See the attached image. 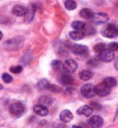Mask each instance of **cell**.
<instances>
[{
  "mask_svg": "<svg viewBox=\"0 0 118 128\" xmlns=\"http://www.w3.org/2000/svg\"><path fill=\"white\" fill-rule=\"evenodd\" d=\"M24 37H15L5 41L3 44V47L8 51H16L22 48L24 44Z\"/></svg>",
  "mask_w": 118,
  "mask_h": 128,
  "instance_id": "obj_1",
  "label": "cell"
},
{
  "mask_svg": "<svg viewBox=\"0 0 118 128\" xmlns=\"http://www.w3.org/2000/svg\"><path fill=\"white\" fill-rule=\"evenodd\" d=\"M100 33L105 38H113L118 35V29L113 23H108L102 28Z\"/></svg>",
  "mask_w": 118,
  "mask_h": 128,
  "instance_id": "obj_2",
  "label": "cell"
},
{
  "mask_svg": "<svg viewBox=\"0 0 118 128\" xmlns=\"http://www.w3.org/2000/svg\"><path fill=\"white\" fill-rule=\"evenodd\" d=\"M80 92L82 95L85 98H91L96 95L95 86L91 83H87L81 88Z\"/></svg>",
  "mask_w": 118,
  "mask_h": 128,
  "instance_id": "obj_3",
  "label": "cell"
},
{
  "mask_svg": "<svg viewBox=\"0 0 118 128\" xmlns=\"http://www.w3.org/2000/svg\"><path fill=\"white\" fill-rule=\"evenodd\" d=\"M25 107L22 102H17L11 104L9 106V112L15 116H19L24 112Z\"/></svg>",
  "mask_w": 118,
  "mask_h": 128,
  "instance_id": "obj_4",
  "label": "cell"
},
{
  "mask_svg": "<svg viewBox=\"0 0 118 128\" xmlns=\"http://www.w3.org/2000/svg\"><path fill=\"white\" fill-rule=\"evenodd\" d=\"M78 64L74 60L67 59L65 60L63 65V68L64 71L68 74L75 72L78 69Z\"/></svg>",
  "mask_w": 118,
  "mask_h": 128,
  "instance_id": "obj_5",
  "label": "cell"
},
{
  "mask_svg": "<svg viewBox=\"0 0 118 128\" xmlns=\"http://www.w3.org/2000/svg\"><path fill=\"white\" fill-rule=\"evenodd\" d=\"M115 57L114 53L109 49H105L99 52V58L104 62H110L113 60Z\"/></svg>",
  "mask_w": 118,
  "mask_h": 128,
  "instance_id": "obj_6",
  "label": "cell"
},
{
  "mask_svg": "<svg viewBox=\"0 0 118 128\" xmlns=\"http://www.w3.org/2000/svg\"><path fill=\"white\" fill-rule=\"evenodd\" d=\"M88 122L91 127L98 128L102 126L104 123V120L100 116L94 115L90 118Z\"/></svg>",
  "mask_w": 118,
  "mask_h": 128,
  "instance_id": "obj_7",
  "label": "cell"
},
{
  "mask_svg": "<svg viewBox=\"0 0 118 128\" xmlns=\"http://www.w3.org/2000/svg\"><path fill=\"white\" fill-rule=\"evenodd\" d=\"M89 49L87 46L84 45L75 44L72 48V52L76 55L84 56L88 53Z\"/></svg>",
  "mask_w": 118,
  "mask_h": 128,
  "instance_id": "obj_8",
  "label": "cell"
},
{
  "mask_svg": "<svg viewBox=\"0 0 118 128\" xmlns=\"http://www.w3.org/2000/svg\"><path fill=\"white\" fill-rule=\"evenodd\" d=\"M96 94L100 96L105 97L109 95L111 92V88L104 83L99 84L95 86Z\"/></svg>",
  "mask_w": 118,
  "mask_h": 128,
  "instance_id": "obj_9",
  "label": "cell"
},
{
  "mask_svg": "<svg viewBox=\"0 0 118 128\" xmlns=\"http://www.w3.org/2000/svg\"><path fill=\"white\" fill-rule=\"evenodd\" d=\"M93 18L97 24H103L109 21V16L105 12H98L94 14Z\"/></svg>",
  "mask_w": 118,
  "mask_h": 128,
  "instance_id": "obj_10",
  "label": "cell"
},
{
  "mask_svg": "<svg viewBox=\"0 0 118 128\" xmlns=\"http://www.w3.org/2000/svg\"><path fill=\"white\" fill-rule=\"evenodd\" d=\"M33 109L36 114L40 116L44 117L48 115L49 114V110L46 106L40 104L33 106Z\"/></svg>",
  "mask_w": 118,
  "mask_h": 128,
  "instance_id": "obj_11",
  "label": "cell"
},
{
  "mask_svg": "<svg viewBox=\"0 0 118 128\" xmlns=\"http://www.w3.org/2000/svg\"><path fill=\"white\" fill-rule=\"evenodd\" d=\"M60 120L65 123H68L73 118V115L72 112L69 110H63L59 114Z\"/></svg>",
  "mask_w": 118,
  "mask_h": 128,
  "instance_id": "obj_12",
  "label": "cell"
},
{
  "mask_svg": "<svg viewBox=\"0 0 118 128\" xmlns=\"http://www.w3.org/2000/svg\"><path fill=\"white\" fill-rule=\"evenodd\" d=\"M28 12V8L22 5H16L13 6L12 12L13 15L16 16H25Z\"/></svg>",
  "mask_w": 118,
  "mask_h": 128,
  "instance_id": "obj_13",
  "label": "cell"
},
{
  "mask_svg": "<svg viewBox=\"0 0 118 128\" xmlns=\"http://www.w3.org/2000/svg\"><path fill=\"white\" fill-rule=\"evenodd\" d=\"M93 110L92 108L90 107L87 105H84L77 109L76 113L79 115H82L84 114L86 117H89L93 114Z\"/></svg>",
  "mask_w": 118,
  "mask_h": 128,
  "instance_id": "obj_14",
  "label": "cell"
},
{
  "mask_svg": "<svg viewBox=\"0 0 118 128\" xmlns=\"http://www.w3.org/2000/svg\"><path fill=\"white\" fill-rule=\"evenodd\" d=\"M79 15L84 19L91 20L93 18L94 14L92 10L89 8H83L79 12Z\"/></svg>",
  "mask_w": 118,
  "mask_h": 128,
  "instance_id": "obj_15",
  "label": "cell"
},
{
  "mask_svg": "<svg viewBox=\"0 0 118 128\" xmlns=\"http://www.w3.org/2000/svg\"><path fill=\"white\" fill-rule=\"evenodd\" d=\"M94 75V74L91 70H85L79 73V77L83 81H87L91 79Z\"/></svg>",
  "mask_w": 118,
  "mask_h": 128,
  "instance_id": "obj_16",
  "label": "cell"
},
{
  "mask_svg": "<svg viewBox=\"0 0 118 128\" xmlns=\"http://www.w3.org/2000/svg\"><path fill=\"white\" fill-rule=\"evenodd\" d=\"M69 35L75 41H80L85 38V34L81 31H72L70 32Z\"/></svg>",
  "mask_w": 118,
  "mask_h": 128,
  "instance_id": "obj_17",
  "label": "cell"
},
{
  "mask_svg": "<svg viewBox=\"0 0 118 128\" xmlns=\"http://www.w3.org/2000/svg\"><path fill=\"white\" fill-rule=\"evenodd\" d=\"M103 83L110 88L115 87L117 86L118 82L116 78L113 77H107L104 80Z\"/></svg>",
  "mask_w": 118,
  "mask_h": 128,
  "instance_id": "obj_18",
  "label": "cell"
},
{
  "mask_svg": "<svg viewBox=\"0 0 118 128\" xmlns=\"http://www.w3.org/2000/svg\"><path fill=\"white\" fill-rule=\"evenodd\" d=\"M50 83L48 80L45 78L40 79L37 83L38 88L40 90H48Z\"/></svg>",
  "mask_w": 118,
  "mask_h": 128,
  "instance_id": "obj_19",
  "label": "cell"
},
{
  "mask_svg": "<svg viewBox=\"0 0 118 128\" xmlns=\"http://www.w3.org/2000/svg\"><path fill=\"white\" fill-rule=\"evenodd\" d=\"M38 101L40 104H42V105L45 106H51L53 102V100L51 97L45 95L40 97Z\"/></svg>",
  "mask_w": 118,
  "mask_h": 128,
  "instance_id": "obj_20",
  "label": "cell"
},
{
  "mask_svg": "<svg viewBox=\"0 0 118 128\" xmlns=\"http://www.w3.org/2000/svg\"><path fill=\"white\" fill-rule=\"evenodd\" d=\"M86 25L84 23L80 21H74L71 23V27L77 31H81L85 28Z\"/></svg>",
  "mask_w": 118,
  "mask_h": 128,
  "instance_id": "obj_21",
  "label": "cell"
},
{
  "mask_svg": "<svg viewBox=\"0 0 118 128\" xmlns=\"http://www.w3.org/2000/svg\"><path fill=\"white\" fill-rule=\"evenodd\" d=\"M62 82L64 85L70 86L74 82L73 77L70 75L69 74H66L63 75L62 77Z\"/></svg>",
  "mask_w": 118,
  "mask_h": 128,
  "instance_id": "obj_22",
  "label": "cell"
},
{
  "mask_svg": "<svg viewBox=\"0 0 118 128\" xmlns=\"http://www.w3.org/2000/svg\"><path fill=\"white\" fill-rule=\"evenodd\" d=\"M64 5L66 9L69 10H73L76 9L77 3L75 0H66Z\"/></svg>",
  "mask_w": 118,
  "mask_h": 128,
  "instance_id": "obj_23",
  "label": "cell"
},
{
  "mask_svg": "<svg viewBox=\"0 0 118 128\" xmlns=\"http://www.w3.org/2000/svg\"><path fill=\"white\" fill-rule=\"evenodd\" d=\"M35 11V9L33 6H31L30 8L28 9V12L25 15V21H31V19L33 18V16H34Z\"/></svg>",
  "mask_w": 118,
  "mask_h": 128,
  "instance_id": "obj_24",
  "label": "cell"
},
{
  "mask_svg": "<svg viewBox=\"0 0 118 128\" xmlns=\"http://www.w3.org/2000/svg\"><path fill=\"white\" fill-rule=\"evenodd\" d=\"M11 73L17 74L21 73L23 70V67L21 66H12L9 69Z\"/></svg>",
  "mask_w": 118,
  "mask_h": 128,
  "instance_id": "obj_25",
  "label": "cell"
},
{
  "mask_svg": "<svg viewBox=\"0 0 118 128\" xmlns=\"http://www.w3.org/2000/svg\"><path fill=\"white\" fill-rule=\"evenodd\" d=\"M105 49H106V44L103 43H97L93 46V50L96 52H100Z\"/></svg>",
  "mask_w": 118,
  "mask_h": 128,
  "instance_id": "obj_26",
  "label": "cell"
},
{
  "mask_svg": "<svg viewBox=\"0 0 118 128\" xmlns=\"http://www.w3.org/2000/svg\"><path fill=\"white\" fill-rule=\"evenodd\" d=\"M2 79L5 83H10L13 80V77L8 73H4L2 75Z\"/></svg>",
  "mask_w": 118,
  "mask_h": 128,
  "instance_id": "obj_27",
  "label": "cell"
},
{
  "mask_svg": "<svg viewBox=\"0 0 118 128\" xmlns=\"http://www.w3.org/2000/svg\"><path fill=\"white\" fill-rule=\"evenodd\" d=\"M87 65L91 68H95L99 64L98 60L96 58H93L89 60V61L87 63Z\"/></svg>",
  "mask_w": 118,
  "mask_h": 128,
  "instance_id": "obj_28",
  "label": "cell"
},
{
  "mask_svg": "<svg viewBox=\"0 0 118 128\" xmlns=\"http://www.w3.org/2000/svg\"><path fill=\"white\" fill-rule=\"evenodd\" d=\"M108 49L112 50L113 52L117 51L118 50V43L116 42H112L110 43L107 46Z\"/></svg>",
  "mask_w": 118,
  "mask_h": 128,
  "instance_id": "obj_29",
  "label": "cell"
},
{
  "mask_svg": "<svg viewBox=\"0 0 118 128\" xmlns=\"http://www.w3.org/2000/svg\"><path fill=\"white\" fill-rule=\"evenodd\" d=\"M48 90H50L51 92H61L62 90L61 88H59L58 86L55 84H50Z\"/></svg>",
  "mask_w": 118,
  "mask_h": 128,
  "instance_id": "obj_30",
  "label": "cell"
},
{
  "mask_svg": "<svg viewBox=\"0 0 118 128\" xmlns=\"http://www.w3.org/2000/svg\"><path fill=\"white\" fill-rule=\"evenodd\" d=\"M61 61L59 60H53L51 62V66L52 68L54 69H58L60 68V65H61Z\"/></svg>",
  "mask_w": 118,
  "mask_h": 128,
  "instance_id": "obj_31",
  "label": "cell"
},
{
  "mask_svg": "<svg viewBox=\"0 0 118 128\" xmlns=\"http://www.w3.org/2000/svg\"><path fill=\"white\" fill-rule=\"evenodd\" d=\"M90 104L91 105L92 108H94L95 109H97V110H99L101 108H102V106H101L100 104L97 103V102H91L90 103Z\"/></svg>",
  "mask_w": 118,
  "mask_h": 128,
  "instance_id": "obj_32",
  "label": "cell"
},
{
  "mask_svg": "<svg viewBox=\"0 0 118 128\" xmlns=\"http://www.w3.org/2000/svg\"><path fill=\"white\" fill-rule=\"evenodd\" d=\"M114 66H115V68L118 71V56L117 57L115 60H114Z\"/></svg>",
  "mask_w": 118,
  "mask_h": 128,
  "instance_id": "obj_33",
  "label": "cell"
},
{
  "mask_svg": "<svg viewBox=\"0 0 118 128\" xmlns=\"http://www.w3.org/2000/svg\"><path fill=\"white\" fill-rule=\"evenodd\" d=\"M2 38H3V33L1 31H0V41H1Z\"/></svg>",
  "mask_w": 118,
  "mask_h": 128,
  "instance_id": "obj_34",
  "label": "cell"
},
{
  "mask_svg": "<svg viewBox=\"0 0 118 128\" xmlns=\"http://www.w3.org/2000/svg\"><path fill=\"white\" fill-rule=\"evenodd\" d=\"M3 88V86H2V84H0V90H2Z\"/></svg>",
  "mask_w": 118,
  "mask_h": 128,
  "instance_id": "obj_35",
  "label": "cell"
}]
</instances>
